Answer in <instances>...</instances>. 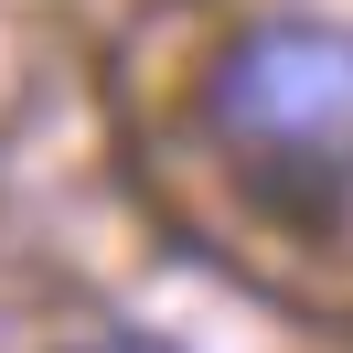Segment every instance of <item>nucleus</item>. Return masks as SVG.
Returning a JSON list of instances; mask_svg holds the SVG:
<instances>
[{
  "instance_id": "nucleus-1",
  "label": "nucleus",
  "mask_w": 353,
  "mask_h": 353,
  "mask_svg": "<svg viewBox=\"0 0 353 353\" xmlns=\"http://www.w3.org/2000/svg\"><path fill=\"white\" fill-rule=\"evenodd\" d=\"M225 172L289 225H321L353 203V32L332 22H257L225 43L203 86Z\"/></svg>"
},
{
  "instance_id": "nucleus-2",
  "label": "nucleus",
  "mask_w": 353,
  "mask_h": 353,
  "mask_svg": "<svg viewBox=\"0 0 353 353\" xmlns=\"http://www.w3.org/2000/svg\"><path fill=\"white\" fill-rule=\"evenodd\" d=\"M86 353H172V343H150V332H108V343H86Z\"/></svg>"
}]
</instances>
